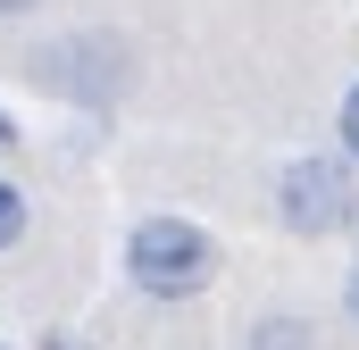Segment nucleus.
I'll use <instances>...</instances> for the list:
<instances>
[{
	"instance_id": "nucleus-1",
	"label": "nucleus",
	"mask_w": 359,
	"mask_h": 350,
	"mask_svg": "<svg viewBox=\"0 0 359 350\" xmlns=\"http://www.w3.org/2000/svg\"><path fill=\"white\" fill-rule=\"evenodd\" d=\"M126 284L142 292V300H201L209 284H217V242H209V225H192V217H134V234H126Z\"/></svg>"
},
{
	"instance_id": "nucleus-2",
	"label": "nucleus",
	"mask_w": 359,
	"mask_h": 350,
	"mask_svg": "<svg viewBox=\"0 0 359 350\" xmlns=\"http://www.w3.org/2000/svg\"><path fill=\"white\" fill-rule=\"evenodd\" d=\"M276 225L301 234V242L351 234V225H359V167L343 159V150L284 159V175H276Z\"/></svg>"
},
{
	"instance_id": "nucleus-3",
	"label": "nucleus",
	"mask_w": 359,
	"mask_h": 350,
	"mask_svg": "<svg viewBox=\"0 0 359 350\" xmlns=\"http://www.w3.org/2000/svg\"><path fill=\"white\" fill-rule=\"evenodd\" d=\"M34 84L59 100H84V108H109L126 92V42L117 34H59L34 50Z\"/></svg>"
},
{
	"instance_id": "nucleus-4",
	"label": "nucleus",
	"mask_w": 359,
	"mask_h": 350,
	"mask_svg": "<svg viewBox=\"0 0 359 350\" xmlns=\"http://www.w3.org/2000/svg\"><path fill=\"white\" fill-rule=\"evenodd\" d=\"M243 350H318V326L301 317V309H268L259 326H251V342Z\"/></svg>"
},
{
	"instance_id": "nucleus-5",
	"label": "nucleus",
	"mask_w": 359,
	"mask_h": 350,
	"mask_svg": "<svg viewBox=\"0 0 359 350\" xmlns=\"http://www.w3.org/2000/svg\"><path fill=\"white\" fill-rule=\"evenodd\" d=\"M25 225H34V209H25V192H17V183L0 175V259H8L17 242H25Z\"/></svg>"
},
{
	"instance_id": "nucleus-6",
	"label": "nucleus",
	"mask_w": 359,
	"mask_h": 350,
	"mask_svg": "<svg viewBox=\"0 0 359 350\" xmlns=\"http://www.w3.org/2000/svg\"><path fill=\"white\" fill-rule=\"evenodd\" d=\"M334 142H343V159L359 167V84L343 92V108H334Z\"/></svg>"
},
{
	"instance_id": "nucleus-7",
	"label": "nucleus",
	"mask_w": 359,
	"mask_h": 350,
	"mask_svg": "<svg viewBox=\"0 0 359 350\" xmlns=\"http://www.w3.org/2000/svg\"><path fill=\"white\" fill-rule=\"evenodd\" d=\"M343 317L359 326V259H351V284H343Z\"/></svg>"
},
{
	"instance_id": "nucleus-8",
	"label": "nucleus",
	"mask_w": 359,
	"mask_h": 350,
	"mask_svg": "<svg viewBox=\"0 0 359 350\" xmlns=\"http://www.w3.org/2000/svg\"><path fill=\"white\" fill-rule=\"evenodd\" d=\"M34 8H42V0H0V17H34Z\"/></svg>"
},
{
	"instance_id": "nucleus-9",
	"label": "nucleus",
	"mask_w": 359,
	"mask_h": 350,
	"mask_svg": "<svg viewBox=\"0 0 359 350\" xmlns=\"http://www.w3.org/2000/svg\"><path fill=\"white\" fill-rule=\"evenodd\" d=\"M8 142H17V117H8V108H0V150H8Z\"/></svg>"
}]
</instances>
